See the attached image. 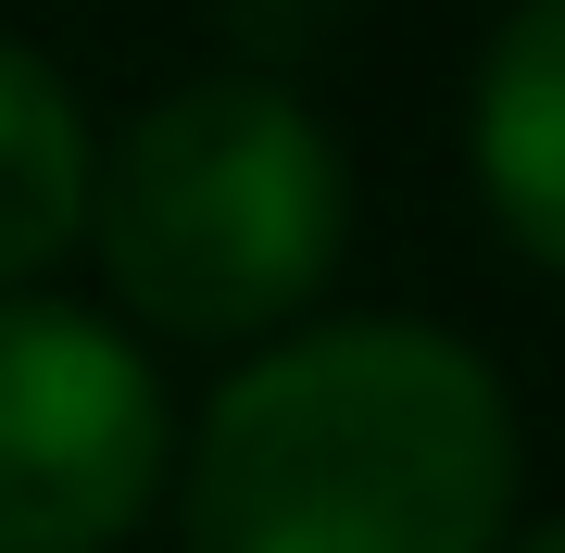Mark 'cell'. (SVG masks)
Here are the masks:
<instances>
[{
  "label": "cell",
  "instance_id": "cell-2",
  "mask_svg": "<svg viewBox=\"0 0 565 553\" xmlns=\"http://www.w3.org/2000/svg\"><path fill=\"white\" fill-rule=\"evenodd\" d=\"M88 240L151 328L252 340L327 289L352 240V177L277 76H202L114 139V164L88 177Z\"/></svg>",
  "mask_w": 565,
  "mask_h": 553
},
{
  "label": "cell",
  "instance_id": "cell-4",
  "mask_svg": "<svg viewBox=\"0 0 565 553\" xmlns=\"http://www.w3.org/2000/svg\"><path fill=\"white\" fill-rule=\"evenodd\" d=\"M465 139H478V189L503 214V240L565 277V0H527L490 39Z\"/></svg>",
  "mask_w": 565,
  "mask_h": 553
},
{
  "label": "cell",
  "instance_id": "cell-5",
  "mask_svg": "<svg viewBox=\"0 0 565 553\" xmlns=\"http://www.w3.org/2000/svg\"><path fill=\"white\" fill-rule=\"evenodd\" d=\"M88 177H102V151H88L76 88H63L25 39H0V289L39 277L51 252H76Z\"/></svg>",
  "mask_w": 565,
  "mask_h": 553
},
{
  "label": "cell",
  "instance_id": "cell-3",
  "mask_svg": "<svg viewBox=\"0 0 565 553\" xmlns=\"http://www.w3.org/2000/svg\"><path fill=\"white\" fill-rule=\"evenodd\" d=\"M163 491V390L139 340L0 289V553H114Z\"/></svg>",
  "mask_w": 565,
  "mask_h": 553
},
{
  "label": "cell",
  "instance_id": "cell-1",
  "mask_svg": "<svg viewBox=\"0 0 565 553\" xmlns=\"http://www.w3.org/2000/svg\"><path fill=\"white\" fill-rule=\"evenodd\" d=\"M503 503L515 403L415 315L277 340L189 440V553H490Z\"/></svg>",
  "mask_w": 565,
  "mask_h": 553
},
{
  "label": "cell",
  "instance_id": "cell-6",
  "mask_svg": "<svg viewBox=\"0 0 565 553\" xmlns=\"http://www.w3.org/2000/svg\"><path fill=\"white\" fill-rule=\"evenodd\" d=\"M527 553H565V515H553V529H541V541H527Z\"/></svg>",
  "mask_w": 565,
  "mask_h": 553
}]
</instances>
